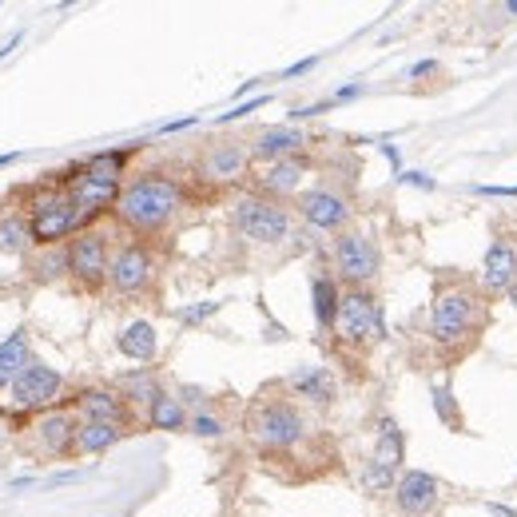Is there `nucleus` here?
<instances>
[{
    "label": "nucleus",
    "instance_id": "f257e3e1",
    "mask_svg": "<svg viewBox=\"0 0 517 517\" xmlns=\"http://www.w3.org/2000/svg\"><path fill=\"white\" fill-rule=\"evenodd\" d=\"M183 191L180 183L168 175H140L131 180L116 200V219L136 235H156L171 223V215L180 212Z\"/></svg>",
    "mask_w": 517,
    "mask_h": 517
},
{
    "label": "nucleus",
    "instance_id": "72a5a7b5",
    "mask_svg": "<svg viewBox=\"0 0 517 517\" xmlns=\"http://www.w3.org/2000/svg\"><path fill=\"white\" fill-rule=\"evenodd\" d=\"M355 96H362V84H346V88H338V92H335V104L355 100Z\"/></svg>",
    "mask_w": 517,
    "mask_h": 517
},
{
    "label": "nucleus",
    "instance_id": "7c9ffc66",
    "mask_svg": "<svg viewBox=\"0 0 517 517\" xmlns=\"http://www.w3.org/2000/svg\"><path fill=\"white\" fill-rule=\"evenodd\" d=\"M430 398H434V410H438V418H442L446 426H458V410H454V398H450V390H434Z\"/></svg>",
    "mask_w": 517,
    "mask_h": 517
},
{
    "label": "nucleus",
    "instance_id": "dca6fc26",
    "mask_svg": "<svg viewBox=\"0 0 517 517\" xmlns=\"http://www.w3.org/2000/svg\"><path fill=\"white\" fill-rule=\"evenodd\" d=\"M513 283H517V251L513 243L498 239V243H490L486 259H481V287L490 295H505Z\"/></svg>",
    "mask_w": 517,
    "mask_h": 517
},
{
    "label": "nucleus",
    "instance_id": "c9c22d12",
    "mask_svg": "<svg viewBox=\"0 0 517 517\" xmlns=\"http://www.w3.org/2000/svg\"><path fill=\"white\" fill-rule=\"evenodd\" d=\"M311 68H315V57H311V60H299V64H291V68L283 72V76H303V72H311Z\"/></svg>",
    "mask_w": 517,
    "mask_h": 517
},
{
    "label": "nucleus",
    "instance_id": "c756f323",
    "mask_svg": "<svg viewBox=\"0 0 517 517\" xmlns=\"http://www.w3.org/2000/svg\"><path fill=\"white\" fill-rule=\"evenodd\" d=\"M219 311V303H195V306H183L180 311V323L183 326H195V323H203V318H212Z\"/></svg>",
    "mask_w": 517,
    "mask_h": 517
},
{
    "label": "nucleus",
    "instance_id": "5701e85b",
    "mask_svg": "<svg viewBox=\"0 0 517 517\" xmlns=\"http://www.w3.org/2000/svg\"><path fill=\"white\" fill-rule=\"evenodd\" d=\"M119 438H124V426L80 422V430H76V454H104V450H112Z\"/></svg>",
    "mask_w": 517,
    "mask_h": 517
},
{
    "label": "nucleus",
    "instance_id": "9d476101",
    "mask_svg": "<svg viewBox=\"0 0 517 517\" xmlns=\"http://www.w3.org/2000/svg\"><path fill=\"white\" fill-rule=\"evenodd\" d=\"M64 378L44 362H28L25 370L16 374V382L8 387V410H40V406H52L60 398Z\"/></svg>",
    "mask_w": 517,
    "mask_h": 517
},
{
    "label": "nucleus",
    "instance_id": "423d86ee",
    "mask_svg": "<svg viewBox=\"0 0 517 517\" xmlns=\"http://www.w3.org/2000/svg\"><path fill=\"white\" fill-rule=\"evenodd\" d=\"M378 267H382V255L370 235L343 231V235L335 239V271L343 283H350V291H367V283H374Z\"/></svg>",
    "mask_w": 517,
    "mask_h": 517
},
{
    "label": "nucleus",
    "instance_id": "f704fd0d",
    "mask_svg": "<svg viewBox=\"0 0 517 517\" xmlns=\"http://www.w3.org/2000/svg\"><path fill=\"white\" fill-rule=\"evenodd\" d=\"M195 124V116H183V119H171V124H163L160 131H163V136H171V131H183V128H191Z\"/></svg>",
    "mask_w": 517,
    "mask_h": 517
},
{
    "label": "nucleus",
    "instance_id": "2eb2a0df",
    "mask_svg": "<svg viewBox=\"0 0 517 517\" xmlns=\"http://www.w3.org/2000/svg\"><path fill=\"white\" fill-rule=\"evenodd\" d=\"M394 501H398V510L410 513V517L430 513L434 501H438V478L426 474V470H406L398 478V486H394Z\"/></svg>",
    "mask_w": 517,
    "mask_h": 517
},
{
    "label": "nucleus",
    "instance_id": "79ce46f5",
    "mask_svg": "<svg viewBox=\"0 0 517 517\" xmlns=\"http://www.w3.org/2000/svg\"><path fill=\"white\" fill-rule=\"evenodd\" d=\"M505 299H510V303L517 306V283H513V287H510V291H505Z\"/></svg>",
    "mask_w": 517,
    "mask_h": 517
},
{
    "label": "nucleus",
    "instance_id": "a878e982",
    "mask_svg": "<svg viewBox=\"0 0 517 517\" xmlns=\"http://www.w3.org/2000/svg\"><path fill=\"white\" fill-rule=\"evenodd\" d=\"M36 243V239H32V223L25 215H0V251H5V255H25V251Z\"/></svg>",
    "mask_w": 517,
    "mask_h": 517
},
{
    "label": "nucleus",
    "instance_id": "7ed1b4c3",
    "mask_svg": "<svg viewBox=\"0 0 517 517\" xmlns=\"http://www.w3.org/2000/svg\"><path fill=\"white\" fill-rule=\"evenodd\" d=\"M478 326H481V303H478L474 291L450 287V291H442L434 299V306H430V335H434V343L458 346V343H466Z\"/></svg>",
    "mask_w": 517,
    "mask_h": 517
},
{
    "label": "nucleus",
    "instance_id": "39448f33",
    "mask_svg": "<svg viewBox=\"0 0 517 517\" xmlns=\"http://www.w3.org/2000/svg\"><path fill=\"white\" fill-rule=\"evenodd\" d=\"M235 227L251 243H283L291 235V215L267 195H243L235 203Z\"/></svg>",
    "mask_w": 517,
    "mask_h": 517
},
{
    "label": "nucleus",
    "instance_id": "bb28decb",
    "mask_svg": "<svg viewBox=\"0 0 517 517\" xmlns=\"http://www.w3.org/2000/svg\"><path fill=\"white\" fill-rule=\"evenodd\" d=\"M311 295H315V318H318V326H335L338 303H343L338 283L331 279V274H318V279L311 283Z\"/></svg>",
    "mask_w": 517,
    "mask_h": 517
},
{
    "label": "nucleus",
    "instance_id": "cd10ccee",
    "mask_svg": "<svg viewBox=\"0 0 517 517\" xmlns=\"http://www.w3.org/2000/svg\"><path fill=\"white\" fill-rule=\"evenodd\" d=\"M160 382L151 378V374H131V378L124 382V402H140V406H148L151 410V402L160 398Z\"/></svg>",
    "mask_w": 517,
    "mask_h": 517
},
{
    "label": "nucleus",
    "instance_id": "4be33fe9",
    "mask_svg": "<svg viewBox=\"0 0 517 517\" xmlns=\"http://www.w3.org/2000/svg\"><path fill=\"white\" fill-rule=\"evenodd\" d=\"M303 175H306V163L299 156L274 160V163H267V171L259 175V187H263V195H287V191H299Z\"/></svg>",
    "mask_w": 517,
    "mask_h": 517
},
{
    "label": "nucleus",
    "instance_id": "4c0bfd02",
    "mask_svg": "<svg viewBox=\"0 0 517 517\" xmlns=\"http://www.w3.org/2000/svg\"><path fill=\"white\" fill-rule=\"evenodd\" d=\"M426 72H434V60H418L410 68V76H426Z\"/></svg>",
    "mask_w": 517,
    "mask_h": 517
},
{
    "label": "nucleus",
    "instance_id": "412c9836",
    "mask_svg": "<svg viewBox=\"0 0 517 517\" xmlns=\"http://www.w3.org/2000/svg\"><path fill=\"white\" fill-rule=\"evenodd\" d=\"M287 387L299 394V398L318 402V406H326V402L335 398V378H331V370H326V367H303V370H295L291 378H287Z\"/></svg>",
    "mask_w": 517,
    "mask_h": 517
},
{
    "label": "nucleus",
    "instance_id": "473e14b6",
    "mask_svg": "<svg viewBox=\"0 0 517 517\" xmlns=\"http://www.w3.org/2000/svg\"><path fill=\"white\" fill-rule=\"evenodd\" d=\"M267 104V96H255V100H247V104H239L235 112H223L219 116V124H231V119H243V116H251V112H259V108Z\"/></svg>",
    "mask_w": 517,
    "mask_h": 517
},
{
    "label": "nucleus",
    "instance_id": "a19ab883",
    "mask_svg": "<svg viewBox=\"0 0 517 517\" xmlns=\"http://www.w3.org/2000/svg\"><path fill=\"white\" fill-rule=\"evenodd\" d=\"M20 160V151H5V156H0V168H8V163H16Z\"/></svg>",
    "mask_w": 517,
    "mask_h": 517
},
{
    "label": "nucleus",
    "instance_id": "a211bd4d",
    "mask_svg": "<svg viewBox=\"0 0 517 517\" xmlns=\"http://www.w3.org/2000/svg\"><path fill=\"white\" fill-rule=\"evenodd\" d=\"M306 148V136L299 128H291V124H279V128H263L259 136H255V144H251V156H259V160H291V156H299V151Z\"/></svg>",
    "mask_w": 517,
    "mask_h": 517
},
{
    "label": "nucleus",
    "instance_id": "9b49d317",
    "mask_svg": "<svg viewBox=\"0 0 517 517\" xmlns=\"http://www.w3.org/2000/svg\"><path fill=\"white\" fill-rule=\"evenodd\" d=\"M151 274H156V259L144 243H124L112 255V267H108V283L119 291V295H140L148 291Z\"/></svg>",
    "mask_w": 517,
    "mask_h": 517
},
{
    "label": "nucleus",
    "instance_id": "ddd939ff",
    "mask_svg": "<svg viewBox=\"0 0 517 517\" xmlns=\"http://www.w3.org/2000/svg\"><path fill=\"white\" fill-rule=\"evenodd\" d=\"M68 191H72V200L76 207H80V215H84V223H92L100 212H108V207H116L119 200V191L124 187L119 183H108V180H96V175H88L84 168L68 180Z\"/></svg>",
    "mask_w": 517,
    "mask_h": 517
},
{
    "label": "nucleus",
    "instance_id": "0eeeda50",
    "mask_svg": "<svg viewBox=\"0 0 517 517\" xmlns=\"http://www.w3.org/2000/svg\"><path fill=\"white\" fill-rule=\"evenodd\" d=\"M335 335L343 343L367 346L374 338H382V306L370 291H346L335 315Z\"/></svg>",
    "mask_w": 517,
    "mask_h": 517
},
{
    "label": "nucleus",
    "instance_id": "37998d69",
    "mask_svg": "<svg viewBox=\"0 0 517 517\" xmlns=\"http://www.w3.org/2000/svg\"><path fill=\"white\" fill-rule=\"evenodd\" d=\"M505 13H517V0H510V5H505Z\"/></svg>",
    "mask_w": 517,
    "mask_h": 517
},
{
    "label": "nucleus",
    "instance_id": "ea45409f",
    "mask_svg": "<svg viewBox=\"0 0 517 517\" xmlns=\"http://www.w3.org/2000/svg\"><path fill=\"white\" fill-rule=\"evenodd\" d=\"M486 510H490L493 517H517L513 510H505V505H498V501H490V505H486Z\"/></svg>",
    "mask_w": 517,
    "mask_h": 517
},
{
    "label": "nucleus",
    "instance_id": "58836bf2",
    "mask_svg": "<svg viewBox=\"0 0 517 517\" xmlns=\"http://www.w3.org/2000/svg\"><path fill=\"white\" fill-rule=\"evenodd\" d=\"M16 44H20V32H13V40H5V44H0V60H5V57H8V52H13V48H16Z\"/></svg>",
    "mask_w": 517,
    "mask_h": 517
},
{
    "label": "nucleus",
    "instance_id": "f3484780",
    "mask_svg": "<svg viewBox=\"0 0 517 517\" xmlns=\"http://www.w3.org/2000/svg\"><path fill=\"white\" fill-rule=\"evenodd\" d=\"M36 446L44 450V454H52V458H60V454H72L76 450V430H80V422H76V414H44L36 426Z\"/></svg>",
    "mask_w": 517,
    "mask_h": 517
},
{
    "label": "nucleus",
    "instance_id": "6ab92c4d",
    "mask_svg": "<svg viewBox=\"0 0 517 517\" xmlns=\"http://www.w3.org/2000/svg\"><path fill=\"white\" fill-rule=\"evenodd\" d=\"M76 410H80V422H112V426L128 422L124 394H116V390H84L76 398Z\"/></svg>",
    "mask_w": 517,
    "mask_h": 517
},
{
    "label": "nucleus",
    "instance_id": "f8f14e48",
    "mask_svg": "<svg viewBox=\"0 0 517 517\" xmlns=\"http://www.w3.org/2000/svg\"><path fill=\"white\" fill-rule=\"evenodd\" d=\"M247 168H251V148H243L239 140H219L200 160V175L207 183H235L247 175Z\"/></svg>",
    "mask_w": 517,
    "mask_h": 517
},
{
    "label": "nucleus",
    "instance_id": "393cba45",
    "mask_svg": "<svg viewBox=\"0 0 517 517\" xmlns=\"http://www.w3.org/2000/svg\"><path fill=\"white\" fill-rule=\"evenodd\" d=\"M148 422H151V430H183L191 418H187V410H183V402L175 398V394H168L163 390L156 402H151V410H148Z\"/></svg>",
    "mask_w": 517,
    "mask_h": 517
},
{
    "label": "nucleus",
    "instance_id": "20e7f679",
    "mask_svg": "<svg viewBox=\"0 0 517 517\" xmlns=\"http://www.w3.org/2000/svg\"><path fill=\"white\" fill-rule=\"evenodd\" d=\"M247 426H251V438H255L263 450H271V454L291 450L306 434L303 414L283 398H259L255 406H251V422Z\"/></svg>",
    "mask_w": 517,
    "mask_h": 517
},
{
    "label": "nucleus",
    "instance_id": "c85d7f7f",
    "mask_svg": "<svg viewBox=\"0 0 517 517\" xmlns=\"http://www.w3.org/2000/svg\"><path fill=\"white\" fill-rule=\"evenodd\" d=\"M187 430L200 434V438H219V434H223V418H215L212 410H200V414H191Z\"/></svg>",
    "mask_w": 517,
    "mask_h": 517
},
{
    "label": "nucleus",
    "instance_id": "1a4fd4ad",
    "mask_svg": "<svg viewBox=\"0 0 517 517\" xmlns=\"http://www.w3.org/2000/svg\"><path fill=\"white\" fill-rule=\"evenodd\" d=\"M108 267H112V255H108L104 231H80L68 243V271L80 287L96 291L100 283H108Z\"/></svg>",
    "mask_w": 517,
    "mask_h": 517
},
{
    "label": "nucleus",
    "instance_id": "2f4dec72",
    "mask_svg": "<svg viewBox=\"0 0 517 517\" xmlns=\"http://www.w3.org/2000/svg\"><path fill=\"white\" fill-rule=\"evenodd\" d=\"M398 183L406 187H422V191H438V180L426 171H398Z\"/></svg>",
    "mask_w": 517,
    "mask_h": 517
},
{
    "label": "nucleus",
    "instance_id": "aec40b11",
    "mask_svg": "<svg viewBox=\"0 0 517 517\" xmlns=\"http://www.w3.org/2000/svg\"><path fill=\"white\" fill-rule=\"evenodd\" d=\"M119 355L131 358V362H151L160 350V338H156V326L148 323V318H136V323H128L124 331L116 338Z\"/></svg>",
    "mask_w": 517,
    "mask_h": 517
},
{
    "label": "nucleus",
    "instance_id": "f03ea898",
    "mask_svg": "<svg viewBox=\"0 0 517 517\" xmlns=\"http://www.w3.org/2000/svg\"><path fill=\"white\" fill-rule=\"evenodd\" d=\"M28 223H32V239H36L40 247H57L60 239L88 231L84 215H80V207H76L68 187H44V191L32 195Z\"/></svg>",
    "mask_w": 517,
    "mask_h": 517
},
{
    "label": "nucleus",
    "instance_id": "b1692460",
    "mask_svg": "<svg viewBox=\"0 0 517 517\" xmlns=\"http://www.w3.org/2000/svg\"><path fill=\"white\" fill-rule=\"evenodd\" d=\"M32 362V355H28V338L25 335H13V338H5L0 343V390H8L16 382V374L25 370Z\"/></svg>",
    "mask_w": 517,
    "mask_h": 517
},
{
    "label": "nucleus",
    "instance_id": "6e6552de",
    "mask_svg": "<svg viewBox=\"0 0 517 517\" xmlns=\"http://www.w3.org/2000/svg\"><path fill=\"white\" fill-rule=\"evenodd\" d=\"M402 430L394 418H382L378 422V446H374V454L367 461V470H362V486L370 493H382V490H394L398 486V466H402Z\"/></svg>",
    "mask_w": 517,
    "mask_h": 517
},
{
    "label": "nucleus",
    "instance_id": "4468645a",
    "mask_svg": "<svg viewBox=\"0 0 517 517\" xmlns=\"http://www.w3.org/2000/svg\"><path fill=\"white\" fill-rule=\"evenodd\" d=\"M299 212H303L306 223L318 227V231H343L346 219H350L346 200H343V195H335V191H326V187L303 191L299 195Z\"/></svg>",
    "mask_w": 517,
    "mask_h": 517
},
{
    "label": "nucleus",
    "instance_id": "e433bc0d",
    "mask_svg": "<svg viewBox=\"0 0 517 517\" xmlns=\"http://www.w3.org/2000/svg\"><path fill=\"white\" fill-rule=\"evenodd\" d=\"M481 195H517V187H493V183H486V187H478Z\"/></svg>",
    "mask_w": 517,
    "mask_h": 517
}]
</instances>
